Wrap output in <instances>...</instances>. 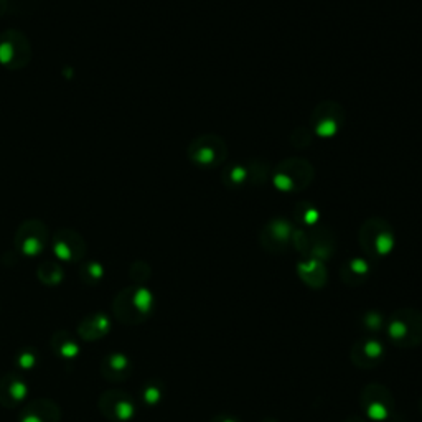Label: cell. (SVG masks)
<instances>
[{"instance_id":"cell-1","label":"cell","mask_w":422,"mask_h":422,"mask_svg":"<svg viewBox=\"0 0 422 422\" xmlns=\"http://www.w3.org/2000/svg\"><path fill=\"white\" fill-rule=\"evenodd\" d=\"M272 183L282 193L304 192L315 178V168L302 157H291L282 160L270 175Z\"/></svg>"},{"instance_id":"cell-2","label":"cell","mask_w":422,"mask_h":422,"mask_svg":"<svg viewBox=\"0 0 422 422\" xmlns=\"http://www.w3.org/2000/svg\"><path fill=\"white\" fill-rule=\"evenodd\" d=\"M394 231L384 218H368L360 228V244L371 259H381L394 248Z\"/></svg>"},{"instance_id":"cell-3","label":"cell","mask_w":422,"mask_h":422,"mask_svg":"<svg viewBox=\"0 0 422 422\" xmlns=\"http://www.w3.org/2000/svg\"><path fill=\"white\" fill-rule=\"evenodd\" d=\"M388 337L396 346H417L422 343V313L414 308H401L388 322Z\"/></svg>"},{"instance_id":"cell-4","label":"cell","mask_w":422,"mask_h":422,"mask_svg":"<svg viewBox=\"0 0 422 422\" xmlns=\"http://www.w3.org/2000/svg\"><path fill=\"white\" fill-rule=\"evenodd\" d=\"M345 109L337 101L325 99L315 106L310 114V130L320 138H333L345 125Z\"/></svg>"},{"instance_id":"cell-5","label":"cell","mask_w":422,"mask_h":422,"mask_svg":"<svg viewBox=\"0 0 422 422\" xmlns=\"http://www.w3.org/2000/svg\"><path fill=\"white\" fill-rule=\"evenodd\" d=\"M188 159L201 168H216L223 165L228 157V146L224 138L208 134L197 137L188 146Z\"/></svg>"},{"instance_id":"cell-6","label":"cell","mask_w":422,"mask_h":422,"mask_svg":"<svg viewBox=\"0 0 422 422\" xmlns=\"http://www.w3.org/2000/svg\"><path fill=\"white\" fill-rule=\"evenodd\" d=\"M294 229L289 221L282 218H274L262 228L259 239L261 244L272 253H282L292 243Z\"/></svg>"},{"instance_id":"cell-7","label":"cell","mask_w":422,"mask_h":422,"mask_svg":"<svg viewBox=\"0 0 422 422\" xmlns=\"http://www.w3.org/2000/svg\"><path fill=\"white\" fill-rule=\"evenodd\" d=\"M361 404L364 412H366L371 419L374 420H383L388 417L389 412L393 409V398L391 393L388 391L384 386L380 384H371L361 394Z\"/></svg>"},{"instance_id":"cell-8","label":"cell","mask_w":422,"mask_h":422,"mask_svg":"<svg viewBox=\"0 0 422 422\" xmlns=\"http://www.w3.org/2000/svg\"><path fill=\"white\" fill-rule=\"evenodd\" d=\"M351 361L358 368H374L384 358V348L376 340H361L351 346Z\"/></svg>"},{"instance_id":"cell-9","label":"cell","mask_w":422,"mask_h":422,"mask_svg":"<svg viewBox=\"0 0 422 422\" xmlns=\"http://www.w3.org/2000/svg\"><path fill=\"white\" fill-rule=\"evenodd\" d=\"M343 282L348 286H360L369 275V264L361 259V257H353V259L346 261L342 269H340Z\"/></svg>"},{"instance_id":"cell-10","label":"cell","mask_w":422,"mask_h":422,"mask_svg":"<svg viewBox=\"0 0 422 422\" xmlns=\"http://www.w3.org/2000/svg\"><path fill=\"white\" fill-rule=\"evenodd\" d=\"M297 272L300 279L312 287H322L326 280V270L323 264L317 259H310V257H307V261L299 262Z\"/></svg>"},{"instance_id":"cell-11","label":"cell","mask_w":422,"mask_h":422,"mask_svg":"<svg viewBox=\"0 0 422 422\" xmlns=\"http://www.w3.org/2000/svg\"><path fill=\"white\" fill-rule=\"evenodd\" d=\"M221 180L226 188H241L249 183L248 163H231L221 173Z\"/></svg>"},{"instance_id":"cell-12","label":"cell","mask_w":422,"mask_h":422,"mask_svg":"<svg viewBox=\"0 0 422 422\" xmlns=\"http://www.w3.org/2000/svg\"><path fill=\"white\" fill-rule=\"evenodd\" d=\"M294 215H295V218H297L300 223H304V224H315V223L318 221L320 213H318L317 208H315V205H312V203H299L297 206H295Z\"/></svg>"},{"instance_id":"cell-13","label":"cell","mask_w":422,"mask_h":422,"mask_svg":"<svg viewBox=\"0 0 422 422\" xmlns=\"http://www.w3.org/2000/svg\"><path fill=\"white\" fill-rule=\"evenodd\" d=\"M10 394L15 401H20V399H23V396L27 394V388H25V384L22 381H14V384H12V388H10Z\"/></svg>"},{"instance_id":"cell-14","label":"cell","mask_w":422,"mask_h":422,"mask_svg":"<svg viewBox=\"0 0 422 422\" xmlns=\"http://www.w3.org/2000/svg\"><path fill=\"white\" fill-rule=\"evenodd\" d=\"M160 389L157 388V386H149L146 389V393H144V399H146L149 404H155L157 401L160 399Z\"/></svg>"},{"instance_id":"cell-15","label":"cell","mask_w":422,"mask_h":422,"mask_svg":"<svg viewBox=\"0 0 422 422\" xmlns=\"http://www.w3.org/2000/svg\"><path fill=\"white\" fill-rule=\"evenodd\" d=\"M33 363H35V358H33V355H30V353H25V355H22V366H27V368H30Z\"/></svg>"},{"instance_id":"cell-16","label":"cell","mask_w":422,"mask_h":422,"mask_svg":"<svg viewBox=\"0 0 422 422\" xmlns=\"http://www.w3.org/2000/svg\"><path fill=\"white\" fill-rule=\"evenodd\" d=\"M211 422H238V420L232 417H228V415H219V417H215Z\"/></svg>"},{"instance_id":"cell-17","label":"cell","mask_w":422,"mask_h":422,"mask_svg":"<svg viewBox=\"0 0 422 422\" xmlns=\"http://www.w3.org/2000/svg\"><path fill=\"white\" fill-rule=\"evenodd\" d=\"M420 412H422V399H420Z\"/></svg>"},{"instance_id":"cell-18","label":"cell","mask_w":422,"mask_h":422,"mask_svg":"<svg viewBox=\"0 0 422 422\" xmlns=\"http://www.w3.org/2000/svg\"><path fill=\"white\" fill-rule=\"evenodd\" d=\"M348 422H361V420H348Z\"/></svg>"},{"instance_id":"cell-19","label":"cell","mask_w":422,"mask_h":422,"mask_svg":"<svg viewBox=\"0 0 422 422\" xmlns=\"http://www.w3.org/2000/svg\"><path fill=\"white\" fill-rule=\"evenodd\" d=\"M266 422H275V420H266Z\"/></svg>"}]
</instances>
